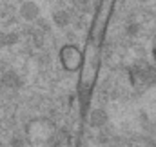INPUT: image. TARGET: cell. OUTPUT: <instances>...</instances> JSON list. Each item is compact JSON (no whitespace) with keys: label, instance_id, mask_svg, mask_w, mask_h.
Instances as JSON below:
<instances>
[{"label":"cell","instance_id":"obj_2","mask_svg":"<svg viewBox=\"0 0 156 147\" xmlns=\"http://www.w3.org/2000/svg\"><path fill=\"white\" fill-rule=\"evenodd\" d=\"M58 60L67 73H76L82 66V49L75 44H66L58 51Z\"/></svg>","mask_w":156,"mask_h":147},{"label":"cell","instance_id":"obj_3","mask_svg":"<svg viewBox=\"0 0 156 147\" xmlns=\"http://www.w3.org/2000/svg\"><path fill=\"white\" fill-rule=\"evenodd\" d=\"M153 56H154V62H156V45H154V49H153Z\"/></svg>","mask_w":156,"mask_h":147},{"label":"cell","instance_id":"obj_1","mask_svg":"<svg viewBox=\"0 0 156 147\" xmlns=\"http://www.w3.org/2000/svg\"><path fill=\"white\" fill-rule=\"evenodd\" d=\"M115 7H116V2L102 0L96 4V9L91 18L87 38L82 49V66L78 71V96L82 100L83 109H87V104L91 100V95L94 91V85L100 74L105 37H107L111 18L115 15Z\"/></svg>","mask_w":156,"mask_h":147}]
</instances>
